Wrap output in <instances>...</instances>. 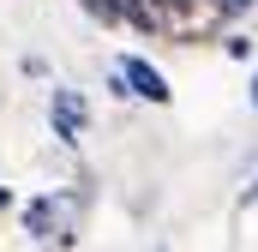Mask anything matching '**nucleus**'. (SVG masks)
Returning <instances> with one entry per match:
<instances>
[{
	"mask_svg": "<svg viewBox=\"0 0 258 252\" xmlns=\"http://www.w3.org/2000/svg\"><path fill=\"white\" fill-rule=\"evenodd\" d=\"M246 204H258V174H252V186L240 192V210H246Z\"/></svg>",
	"mask_w": 258,
	"mask_h": 252,
	"instance_id": "obj_6",
	"label": "nucleus"
},
{
	"mask_svg": "<svg viewBox=\"0 0 258 252\" xmlns=\"http://www.w3.org/2000/svg\"><path fill=\"white\" fill-rule=\"evenodd\" d=\"M6 204H12V192H6V186H0V210H6Z\"/></svg>",
	"mask_w": 258,
	"mask_h": 252,
	"instance_id": "obj_9",
	"label": "nucleus"
},
{
	"mask_svg": "<svg viewBox=\"0 0 258 252\" xmlns=\"http://www.w3.org/2000/svg\"><path fill=\"white\" fill-rule=\"evenodd\" d=\"M108 6H114V12H120V18H126V12H132V6H138V0H108Z\"/></svg>",
	"mask_w": 258,
	"mask_h": 252,
	"instance_id": "obj_8",
	"label": "nucleus"
},
{
	"mask_svg": "<svg viewBox=\"0 0 258 252\" xmlns=\"http://www.w3.org/2000/svg\"><path fill=\"white\" fill-rule=\"evenodd\" d=\"M126 18L138 24V30H150V36H174V42H186V36L216 30L228 12H222L216 0H138Z\"/></svg>",
	"mask_w": 258,
	"mask_h": 252,
	"instance_id": "obj_1",
	"label": "nucleus"
},
{
	"mask_svg": "<svg viewBox=\"0 0 258 252\" xmlns=\"http://www.w3.org/2000/svg\"><path fill=\"white\" fill-rule=\"evenodd\" d=\"M216 6H222V12H246L252 0H216Z\"/></svg>",
	"mask_w": 258,
	"mask_h": 252,
	"instance_id": "obj_7",
	"label": "nucleus"
},
{
	"mask_svg": "<svg viewBox=\"0 0 258 252\" xmlns=\"http://www.w3.org/2000/svg\"><path fill=\"white\" fill-rule=\"evenodd\" d=\"M120 84H126V96H144V102H156V108H168V102H174V90H168L162 66H150L144 54H120Z\"/></svg>",
	"mask_w": 258,
	"mask_h": 252,
	"instance_id": "obj_4",
	"label": "nucleus"
},
{
	"mask_svg": "<svg viewBox=\"0 0 258 252\" xmlns=\"http://www.w3.org/2000/svg\"><path fill=\"white\" fill-rule=\"evenodd\" d=\"M24 234L36 240V246H72V216H66L60 198H36L30 210H24Z\"/></svg>",
	"mask_w": 258,
	"mask_h": 252,
	"instance_id": "obj_2",
	"label": "nucleus"
},
{
	"mask_svg": "<svg viewBox=\"0 0 258 252\" xmlns=\"http://www.w3.org/2000/svg\"><path fill=\"white\" fill-rule=\"evenodd\" d=\"M222 48H228V60H246V54H252V42H246V36H228Z\"/></svg>",
	"mask_w": 258,
	"mask_h": 252,
	"instance_id": "obj_5",
	"label": "nucleus"
},
{
	"mask_svg": "<svg viewBox=\"0 0 258 252\" xmlns=\"http://www.w3.org/2000/svg\"><path fill=\"white\" fill-rule=\"evenodd\" d=\"M252 108H258V72H252Z\"/></svg>",
	"mask_w": 258,
	"mask_h": 252,
	"instance_id": "obj_10",
	"label": "nucleus"
},
{
	"mask_svg": "<svg viewBox=\"0 0 258 252\" xmlns=\"http://www.w3.org/2000/svg\"><path fill=\"white\" fill-rule=\"evenodd\" d=\"M84 120H90V102H84L72 84H54V90H48V126H54V138H60V144H78V138H84Z\"/></svg>",
	"mask_w": 258,
	"mask_h": 252,
	"instance_id": "obj_3",
	"label": "nucleus"
}]
</instances>
